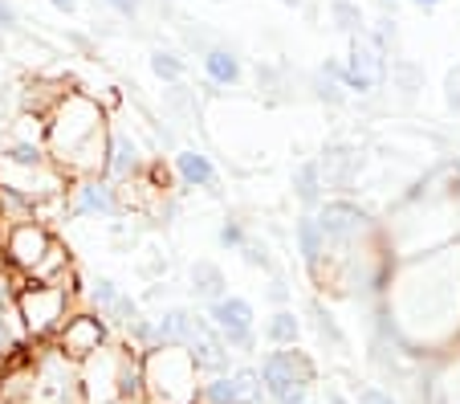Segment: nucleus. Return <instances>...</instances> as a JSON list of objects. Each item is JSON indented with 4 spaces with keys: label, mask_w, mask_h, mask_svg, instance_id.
I'll return each instance as SVG.
<instances>
[{
    "label": "nucleus",
    "mask_w": 460,
    "mask_h": 404,
    "mask_svg": "<svg viewBox=\"0 0 460 404\" xmlns=\"http://www.w3.org/2000/svg\"><path fill=\"white\" fill-rule=\"evenodd\" d=\"M387 82V58H383V37L358 33L350 37V53L342 62V86L347 90H379Z\"/></svg>",
    "instance_id": "obj_1"
},
{
    "label": "nucleus",
    "mask_w": 460,
    "mask_h": 404,
    "mask_svg": "<svg viewBox=\"0 0 460 404\" xmlns=\"http://www.w3.org/2000/svg\"><path fill=\"white\" fill-rule=\"evenodd\" d=\"M261 388L278 400V396H286L289 388H310L314 384V364L305 352H297V347H281V352H270L265 355V364H261Z\"/></svg>",
    "instance_id": "obj_2"
},
{
    "label": "nucleus",
    "mask_w": 460,
    "mask_h": 404,
    "mask_svg": "<svg viewBox=\"0 0 460 404\" xmlns=\"http://www.w3.org/2000/svg\"><path fill=\"white\" fill-rule=\"evenodd\" d=\"M208 323L217 327V335L225 339V347H236V352H249L252 347V302L249 299H220L212 302Z\"/></svg>",
    "instance_id": "obj_3"
},
{
    "label": "nucleus",
    "mask_w": 460,
    "mask_h": 404,
    "mask_svg": "<svg viewBox=\"0 0 460 404\" xmlns=\"http://www.w3.org/2000/svg\"><path fill=\"white\" fill-rule=\"evenodd\" d=\"M21 310L29 319V331H53L66 319V291L61 286H33L21 294Z\"/></svg>",
    "instance_id": "obj_4"
},
{
    "label": "nucleus",
    "mask_w": 460,
    "mask_h": 404,
    "mask_svg": "<svg viewBox=\"0 0 460 404\" xmlns=\"http://www.w3.org/2000/svg\"><path fill=\"white\" fill-rule=\"evenodd\" d=\"M188 347H191V360H196V368H204V372H225L228 368V347H225V339L217 335V327H212L208 319L191 315Z\"/></svg>",
    "instance_id": "obj_5"
},
{
    "label": "nucleus",
    "mask_w": 460,
    "mask_h": 404,
    "mask_svg": "<svg viewBox=\"0 0 460 404\" xmlns=\"http://www.w3.org/2000/svg\"><path fill=\"white\" fill-rule=\"evenodd\" d=\"M102 339H106V331L94 315H74V319H66V327H61V352L74 355V360H86L90 352H98Z\"/></svg>",
    "instance_id": "obj_6"
},
{
    "label": "nucleus",
    "mask_w": 460,
    "mask_h": 404,
    "mask_svg": "<svg viewBox=\"0 0 460 404\" xmlns=\"http://www.w3.org/2000/svg\"><path fill=\"white\" fill-rule=\"evenodd\" d=\"M208 404H257L261 400V376L257 372H236V376H217L204 388Z\"/></svg>",
    "instance_id": "obj_7"
},
{
    "label": "nucleus",
    "mask_w": 460,
    "mask_h": 404,
    "mask_svg": "<svg viewBox=\"0 0 460 404\" xmlns=\"http://www.w3.org/2000/svg\"><path fill=\"white\" fill-rule=\"evenodd\" d=\"M318 172H322V184L350 188V180H355V172H358V151L347 148V143H331L318 159Z\"/></svg>",
    "instance_id": "obj_8"
},
{
    "label": "nucleus",
    "mask_w": 460,
    "mask_h": 404,
    "mask_svg": "<svg viewBox=\"0 0 460 404\" xmlns=\"http://www.w3.org/2000/svg\"><path fill=\"white\" fill-rule=\"evenodd\" d=\"M363 212L355 209V204H347V201H334V204H326V209L318 212V225H322V233L326 238H350V233H358L363 229Z\"/></svg>",
    "instance_id": "obj_9"
},
{
    "label": "nucleus",
    "mask_w": 460,
    "mask_h": 404,
    "mask_svg": "<svg viewBox=\"0 0 460 404\" xmlns=\"http://www.w3.org/2000/svg\"><path fill=\"white\" fill-rule=\"evenodd\" d=\"M9 254L17 257L21 265H33V262H41V254H49V238H45L37 225H21L9 241Z\"/></svg>",
    "instance_id": "obj_10"
},
{
    "label": "nucleus",
    "mask_w": 460,
    "mask_h": 404,
    "mask_svg": "<svg viewBox=\"0 0 460 404\" xmlns=\"http://www.w3.org/2000/svg\"><path fill=\"white\" fill-rule=\"evenodd\" d=\"M204 70H208V78L220 82V86H236V82H241V58H236L233 49H225V45H212V49L204 53Z\"/></svg>",
    "instance_id": "obj_11"
},
{
    "label": "nucleus",
    "mask_w": 460,
    "mask_h": 404,
    "mask_svg": "<svg viewBox=\"0 0 460 404\" xmlns=\"http://www.w3.org/2000/svg\"><path fill=\"white\" fill-rule=\"evenodd\" d=\"M191 291L200 294V299H208V302H220L225 291H228L225 270H220L217 262H196L191 265Z\"/></svg>",
    "instance_id": "obj_12"
},
{
    "label": "nucleus",
    "mask_w": 460,
    "mask_h": 404,
    "mask_svg": "<svg viewBox=\"0 0 460 404\" xmlns=\"http://www.w3.org/2000/svg\"><path fill=\"white\" fill-rule=\"evenodd\" d=\"M175 172H180L188 184H196V188L217 184V167H212V159L204 156V151H180V156H175Z\"/></svg>",
    "instance_id": "obj_13"
},
{
    "label": "nucleus",
    "mask_w": 460,
    "mask_h": 404,
    "mask_svg": "<svg viewBox=\"0 0 460 404\" xmlns=\"http://www.w3.org/2000/svg\"><path fill=\"white\" fill-rule=\"evenodd\" d=\"M151 335H155V339L164 343V347H188L191 315H188V310H167V315H159V319H155Z\"/></svg>",
    "instance_id": "obj_14"
},
{
    "label": "nucleus",
    "mask_w": 460,
    "mask_h": 404,
    "mask_svg": "<svg viewBox=\"0 0 460 404\" xmlns=\"http://www.w3.org/2000/svg\"><path fill=\"white\" fill-rule=\"evenodd\" d=\"M78 212H102V217H114L119 212V201H114V193L106 184H98V180H90V184L78 188V204H74Z\"/></svg>",
    "instance_id": "obj_15"
},
{
    "label": "nucleus",
    "mask_w": 460,
    "mask_h": 404,
    "mask_svg": "<svg viewBox=\"0 0 460 404\" xmlns=\"http://www.w3.org/2000/svg\"><path fill=\"white\" fill-rule=\"evenodd\" d=\"M297 241H302L305 265H318L322 254H326V233H322L318 217H302V220H297Z\"/></svg>",
    "instance_id": "obj_16"
},
{
    "label": "nucleus",
    "mask_w": 460,
    "mask_h": 404,
    "mask_svg": "<svg viewBox=\"0 0 460 404\" xmlns=\"http://www.w3.org/2000/svg\"><path fill=\"white\" fill-rule=\"evenodd\" d=\"M294 193L302 204H318L322 201V172L318 159H305V164L294 167Z\"/></svg>",
    "instance_id": "obj_17"
},
{
    "label": "nucleus",
    "mask_w": 460,
    "mask_h": 404,
    "mask_svg": "<svg viewBox=\"0 0 460 404\" xmlns=\"http://www.w3.org/2000/svg\"><path fill=\"white\" fill-rule=\"evenodd\" d=\"M297 335H302V323L294 319V310H278V315L265 323V339L278 343V347H294Z\"/></svg>",
    "instance_id": "obj_18"
},
{
    "label": "nucleus",
    "mask_w": 460,
    "mask_h": 404,
    "mask_svg": "<svg viewBox=\"0 0 460 404\" xmlns=\"http://www.w3.org/2000/svg\"><path fill=\"white\" fill-rule=\"evenodd\" d=\"M151 74L164 78V82H172V86H180V78L188 74V62L172 49H151Z\"/></svg>",
    "instance_id": "obj_19"
},
{
    "label": "nucleus",
    "mask_w": 460,
    "mask_h": 404,
    "mask_svg": "<svg viewBox=\"0 0 460 404\" xmlns=\"http://www.w3.org/2000/svg\"><path fill=\"white\" fill-rule=\"evenodd\" d=\"M331 21L339 33H350V37L363 33V9L355 0H331Z\"/></svg>",
    "instance_id": "obj_20"
},
{
    "label": "nucleus",
    "mask_w": 460,
    "mask_h": 404,
    "mask_svg": "<svg viewBox=\"0 0 460 404\" xmlns=\"http://www.w3.org/2000/svg\"><path fill=\"white\" fill-rule=\"evenodd\" d=\"M391 78H395V86H400L403 94H416V90L424 86V70H420L416 62H408V58L391 66Z\"/></svg>",
    "instance_id": "obj_21"
},
{
    "label": "nucleus",
    "mask_w": 460,
    "mask_h": 404,
    "mask_svg": "<svg viewBox=\"0 0 460 404\" xmlns=\"http://www.w3.org/2000/svg\"><path fill=\"white\" fill-rule=\"evenodd\" d=\"M4 159H9V164H17V167H37V164H41V151H37L33 143H17V148L4 151Z\"/></svg>",
    "instance_id": "obj_22"
},
{
    "label": "nucleus",
    "mask_w": 460,
    "mask_h": 404,
    "mask_svg": "<svg viewBox=\"0 0 460 404\" xmlns=\"http://www.w3.org/2000/svg\"><path fill=\"white\" fill-rule=\"evenodd\" d=\"M135 167V148L127 143V135H114V172H130Z\"/></svg>",
    "instance_id": "obj_23"
},
{
    "label": "nucleus",
    "mask_w": 460,
    "mask_h": 404,
    "mask_svg": "<svg viewBox=\"0 0 460 404\" xmlns=\"http://www.w3.org/2000/svg\"><path fill=\"white\" fill-rule=\"evenodd\" d=\"M143 376L135 368H127V364H122V372H119V392L127 396V400H139V392H143Z\"/></svg>",
    "instance_id": "obj_24"
},
{
    "label": "nucleus",
    "mask_w": 460,
    "mask_h": 404,
    "mask_svg": "<svg viewBox=\"0 0 460 404\" xmlns=\"http://www.w3.org/2000/svg\"><path fill=\"white\" fill-rule=\"evenodd\" d=\"M444 103L460 114V66H452V70L444 74Z\"/></svg>",
    "instance_id": "obj_25"
},
{
    "label": "nucleus",
    "mask_w": 460,
    "mask_h": 404,
    "mask_svg": "<svg viewBox=\"0 0 460 404\" xmlns=\"http://www.w3.org/2000/svg\"><path fill=\"white\" fill-rule=\"evenodd\" d=\"M314 90H318L322 103H331V106H339V103H342V90L334 86V82L326 78V74H318V78H314Z\"/></svg>",
    "instance_id": "obj_26"
},
{
    "label": "nucleus",
    "mask_w": 460,
    "mask_h": 404,
    "mask_svg": "<svg viewBox=\"0 0 460 404\" xmlns=\"http://www.w3.org/2000/svg\"><path fill=\"white\" fill-rule=\"evenodd\" d=\"M358 404H395V400H391V392H383V388L367 384V388H358Z\"/></svg>",
    "instance_id": "obj_27"
},
{
    "label": "nucleus",
    "mask_w": 460,
    "mask_h": 404,
    "mask_svg": "<svg viewBox=\"0 0 460 404\" xmlns=\"http://www.w3.org/2000/svg\"><path fill=\"white\" fill-rule=\"evenodd\" d=\"M102 4H111L119 17H139L143 13V0H102Z\"/></svg>",
    "instance_id": "obj_28"
},
{
    "label": "nucleus",
    "mask_w": 460,
    "mask_h": 404,
    "mask_svg": "<svg viewBox=\"0 0 460 404\" xmlns=\"http://www.w3.org/2000/svg\"><path fill=\"white\" fill-rule=\"evenodd\" d=\"M17 9H13V0H0V29H17Z\"/></svg>",
    "instance_id": "obj_29"
},
{
    "label": "nucleus",
    "mask_w": 460,
    "mask_h": 404,
    "mask_svg": "<svg viewBox=\"0 0 460 404\" xmlns=\"http://www.w3.org/2000/svg\"><path fill=\"white\" fill-rule=\"evenodd\" d=\"M220 241L225 246H241V225H225L220 229Z\"/></svg>",
    "instance_id": "obj_30"
},
{
    "label": "nucleus",
    "mask_w": 460,
    "mask_h": 404,
    "mask_svg": "<svg viewBox=\"0 0 460 404\" xmlns=\"http://www.w3.org/2000/svg\"><path fill=\"white\" fill-rule=\"evenodd\" d=\"M49 4H53V9H58V13H78V4H82V0H49Z\"/></svg>",
    "instance_id": "obj_31"
},
{
    "label": "nucleus",
    "mask_w": 460,
    "mask_h": 404,
    "mask_svg": "<svg viewBox=\"0 0 460 404\" xmlns=\"http://www.w3.org/2000/svg\"><path fill=\"white\" fill-rule=\"evenodd\" d=\"M270 294H273V302H286V286H281V282H273Z\"/></svg>",
    "instance_id": "obj_32"
},
{
    "label": "nucleus",
    "mask_w": 460,
    "mask_h": 404,
    "mask_svg": "<svg viewBox=\"0 0 460 404\" xmlns=\"http://www.w3.org/2000/svg\"><path fill=\"white\" fill-rule=\"evenodd\" d=\"M411 4H420V9H436L440 0H411Z\"/></svg>",
    "instance_id": "obj_33"
},
{
    "label": "nucleus",
    "mask_w": 460,
    "mask_h": 404,
    "mask_svg": "<svg viewBox=\"0 0 460 404\" xmlns=\"http://www.w3.org/2000/svg\"><path fill=\"white\" fill-rule=\"evenodd\" d=\"M326 400H331V404H347V400H342L339 392H326Z\"/></svg>",
    "instance_id": "obj_34"
},
{
    "label": "nucleus",
    "mask_w": 460,
    "mask_h": 404,
    "mask_svg": "<svg viewBox=\"0 0 460 404\" xmlns=\"http://www.w3.org/2000/svg\"><path fill=\"white\" fill-rule=\"evenodd\" d=\"M281 4H286V9H297V4H302V0H281Z\"/></svg>",
    "instance_id": "obj_35"
},
{
    "label": "nucleus",
    "mask_w": 460,
    "mask_h": 404,
    "mask_svg": "<svg viewBox=\"0 0 460 404\" xmlns=\"http://www.w3.org/2000/svg\"><path fill=\"white\" fill-rule=\"evenodd\" d=\"M212 4H225V0H212Z\"/></svg>",
    "instance_id": "obj_36"
}]
</instances>
